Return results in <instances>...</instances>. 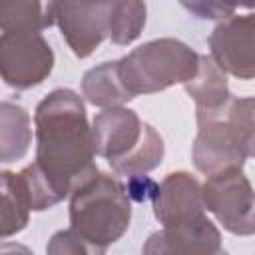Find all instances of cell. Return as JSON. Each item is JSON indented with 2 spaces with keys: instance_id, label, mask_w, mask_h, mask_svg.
<instances>
[{
  "instance_id": "6",
  "label": "cell",
  "mask_w": 255,
  "mask_h": 255,
  "mask_svg": "<svg viewBox=\"0 0 255 255\" xmlns=\"http://www.w3.org/2000/svg\"><path fill=\"white\" fill-rule=\"evenodd\" d=\"M203 205L225 231L249 237L255 235V189L243 169H227L209 175L201 185Z\"/></svg>"
},
{
  "instance_id": "5",
  "label": "cell",
  "mask_w": 255,
  "mask_h": 255,
  "mask_svg": "<svg viewBox=\"0 0 255 255\" xmlns=\"http://www.w3.org/2000/svg\"><path fill=\"white\" fill-rule=\"evenodd\" d=\"M120 78L131 98L187 84L199 70V54L177 38H157L120 58Z\"/></svg>"
},
{
  "instance_id": "13",
  "label": "cell",
  "mask_w": 255,
  "mask_h": 255,
  "mask_svg": "<svg viewBox=\"0 0 255 255\" xmlns=\"http://www.w3.org/2000/svg\"><path fill=\"white\" fill-rule=\"evenodd\" d=\"M82 96L86 98L88 104L104 110L120 108L129 100H133L122 84L118 60L90 68L82 78Z\"/></svg>"
},
{
  "instance_id": "17",
  "label": "cell",
  "mask_w": 255,
  "mask_h": 255,
  "mask_svg": "<svg viewBox=\"0 0 255 255\" xmlns=\"http://www.w3.org/2000/svg\"><path fill=\"white\" fill-rule=\"evenodd\" d=\"M147 6L135 0H114L108 16V38L112 44L128 46L139 38L145 26Z\"/></svg>"
},
{
  "instance_id": "14",
  "label": "cell",
  "mask_w": 255,
  "mask_h": 255,
  "mask_svg": "<svg viewBox=\"0 0 255 255\" xmlns=\"http://www.w3.org/2000/svg\"><path fill=\"white\" fill-rule=\"evenodd\" d=\"M32 143L30 114L12 102L0 106V161L10 163L22 159Z\"/></svg>"
},
{
  "instance_id": "20",
  "label": "cell",
  "mask_w": 255,
  "mask_h": 255,
  "mask_svg": "<svg viewBox=\"0 0 255 255\" xmlns=\"http://www.w3.org/2000/svg\"><path fill=\"white\" fill-rule=\"evenodd\" d=\"M183 8H187L189 12H193L197 18H203V20H225L229 16L235 14L237 6L233 4H221V2H183Z\"/></svg>"
},
{
  "instance_id": "16",
  "label": "cell",
  "mask_w": 255,
  "mask_h": 255,
  "mask_svg": "<svg viewBox=\"0 0 255 255\" xmlns=\"http://www.w3.org/2000/svg\"><path fill=\"white\" fill-rule=\"evenodd\" d=\"M2 223H0V235L2 239H8L10 235L20 233L30 219V201L24 191V185L18 177V173L2 171Z\"/></svg>"
},
{
  "instance_id": "15",
  "label": "cell",
  "mask_w": 255,
  "mask_h": 255,
  "mask_svg": "<svg viewBox=\"0 0 255 255\" xmlns=\"http://www.w3.org/2000/svg\"><path fill=\"white\" fill-rule=\"evenodd\" d=\"M54 22L52 2H6L0 6V34L14 32H34L42 34V30L50 28Z\"/></svg>"
},
{
  "instance_id": "3",
  "label": "cell",
  "mask_w": 255,
  "mask_h": 255,
  "mask_svg": "<svg viewBox=\"0 0 255 255\" xmlns=\"http://www.w3.org/2000/svg\"><path fill=\"white\" fill-rule=\"evenodd\" d=\"M96 153L118 175L143 177L163 159V139L157 129L129 108H108L92 122Z\"/></svg>"
},
{
  "instance_id": "18",
  "label": "cell",
  "mask_w": 255,
  "mask_h": 255,
  "mask_svg": "<svg viewBox=\"0 0 255 255\" xmlns=\"http://www.w3.org/2000/svg\"><path fill=\"white\" fill-rule=\"evenodd\" d=\"M18 177L24 185V191L28 195L32 211H46L62 201V197L56 193V189L50 185V181L42 175V171L32 161L22 171H18Z\"/></svg>"
},
{
  "instance_id": "8",
  "label": "cell",
  "mask_w": 255,
  "mask_h": 255,
  "mask_svg": "<svg viewBox=\"0 0 255 255\" xmlns=\"http://www.w3.org/2000/svg\"><path fill=\"white\" fill-rule=\"evenodd\" d=\"M213 62L237 80H255V12L233 14L211 30Z\"/></svg>"
},
{
  "instance_id": "2",
  "label": "cell",
  "mask_w": 255,
  "mask_h": 255,
  "mask_svg": "<svg viewBox=\"0 0 255 255\" xmlns=\"http://www.w3.org/2000/svg\"><path fill=\"white\" fill-rule=\"evenodd\" d=\"M197 133L191 159L197 171L209 175L243 169L255 157V98H235L215 112L195 114Z\"/></svg>"
},
{
  "instance_id": "12",
  "label": "cell",
  "mask_w": 255,
  "mask_h": 255,
  "mask_svg": "<svg viewBox=\"0 0 255 255\" xmlns=\"http://www.w3.org/2000/svg\"><path fill=\"white\" fill-rule=\"evenodd\" d=\"M187 96L195 102V114L215 112L231 100L225 72L213 62L211 56H199V70L185 86Z\"/></svg>"
},
{
  "instance_id": "21",
  "label": "cell",
  "mask_w": 255,
  "mask_h": 255,
  "mask_svg": "<svg viewBox=\"0 0 255 255\" xmlns=\"http://www.w3.org/2000/svg\"><path fill=\"white\" fill-rule=\"evenodd\" d=\"M0 255H34L26 245L22 243H12V241H2L0 245Z\"/></svg>"
},
{
  "instance_id": "7",
  "label": "cell",
  "mask_w": 255,
  "mask_h": 255,
  "mask_svg": "<svg viewBox=\"0 0 255 255\" xmlns=\"http://www.w3.org/2000/svg\"><path fill=\"white\" fill-rule=\"evenodd\" d=\"M54 70V52L42 34H0V74L6 86L30 90L40 86Z\"/></svg>"
},
{
  "instance_id": "4",
  "label": "cell",
  "mask_w": 255,
  "mask_h": 255,
  "mask_svg": "<svg viewBox=\"0 0 255 255\" xmlns=\"http://www.w3.org/2000/svg\"><path fill=\"white\" fill-rule=\"evenodd\" d=\"M129 221V193L110 173L98 171L70 195V229L102 251L124 237Z\"/></svg>"
},
{
  "instance_id": "9",
  "label": "cell",
  "mask_w": 255,
  "mask_h": 255,
  "mask_svg": "<svg viewBox=\"0 0 255 255\" xmlns=\"http://www.w3.org/2000/svg\"><path fill=\"white\" fill-rule=\"evenodd\" d=\"M112 2H52L54 22L78 58L94 54L108 36Z\"/></svg>"
},
{
  "instance_id": "10",
  "label": "cell",
  "mask_w": 255,
  "mask_h": 255,
  "mask_svg": "<svg viewBox=\"0 0 255 255\" xmlns=\"http://www.w3.org/2000/svg\"><path fill=\"white\" fill-rule=\"evenodd\" d=\"M153 215L165 229L205 217L201 183L187 171L167 173L153 195Z\"/></svg>"
},
{
  "instance_id": "11",
  "label": "cell",
  "mask_w": 255,
  "mask_h": 255,
  "mask_svg": "<svg viewBox=\"0 0 255 255\" xmlns=\"http://www.w3.org/2000/svg\"><path fill=\"white\" fill-rule=\"evenodd\" d=\"M141 255H229L223 249L221 233L215 223L205 215L193 223L181 227H161L153 231L143 247Z\"/></svg>"
},
{
  "instance_id": "19",
  "label": "cell",
  "mask_w": 255,
  "mask_h": 255,
  "mask_svg": "<svg viewBox=\"0 0 255 255\" xmlns=\"http://www.w3.org/2000/svg\"><path fill=\"white\" fill-rule=\"evenodd\" d=\"M46 255H106V251L90 245L74 229H62L50 237Z\"/></svg>"
},
{
  "instance_id": "1",
  "label": "cell",
  "mask_w": 255,
  "mask_h": 255,
  "mask_svg": "<svg viewBox=\"0 0 255 255\" xmlns=\"http://www.w3.org/2000/svg\"><path fill=\"white\" fill-rule=\"evenodd\" d=\"M36 167L62 201L96 175V141L82 98L68 88L52 90L34 110Z\"/></svg>"
}]
</instances>
